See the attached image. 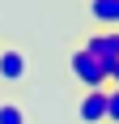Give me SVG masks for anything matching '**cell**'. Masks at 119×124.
Wrapping results in <instances>:
<instances>
[{"mask_svg": "<svg viewBox=\"0 0 119 124\" xmlns=\"http://www.w3.org/2000/svg\"><path fill=\"white\" fill-rule=\"evenodd\" d=\"M89 17L98 30H119V0H89Z\"/></svg>", "mask_w": 119, "mask_h": 124, "instance_id": "cell-5", "label": "cell"}, {"mask_svg": "<svg viewBox=\"0 0 119 124\" xmlns=\"http://www.w3.org/2000/svg\"><path fill=\"white\" fill-rule=\"evenodd\" d=\"M68 73H72V81H77L81 90H106V69H102V64H98L85 47H72Z\"/></svg>", "mask_w": 119, "mask_h": 124, "instance_id": "cell-1", "label": "cell"}, {"mask_svg": "<svg viewBox=\"0 0 119 124\" xmlns=\"http://www.w3.org/2000/svg\"><path fill=\"white\" fill-rule=\"evenodd\" d=\"M0 124H26L21 103H13V99H0Z\"/></svg>", "mask_w": 119, "mask_h": 124, "instance_id": "cell-6", "label": "cell"}, {"mask_svg": "<svg viewBox=\"0 0 119 124\" xmlns=\"http://www.w3.org/2000/svg\"><path fill=\"white\" fill-rule=\"evenodd\" d=\"M81 47L89 51V56H94L106 73H111V64H119V30H94Z\"/></svg>", "mask_w": 119, "mask_h": 124, "instance_id": "cell-2", "label": "cell"}, {"mask_svg": "<svg viewBox=\"0 0 119 124\" xmlns=\"http://www.w3.org/2000/svg\"><path fill=\"white\" fill-rule=\"evenodd\" d=\"M106 120L119 124V90H106Z\"/></svg>", "mask_w": 119, "mask_h": 124, "instance_id": "cell-7", "label": "cell"}, {"mask_svg": "<svg viewBox=\"0 0 119 124\" xmlns=\"http://www.w3.org/2000/svg\"><path fill=\"white\" fill-rule=\"evenodd\" d=\"M77 120L81 124H106V90H85L77 103Z\"/></svg>", "mask_w": 119, "mask_h": 124, "instance_id": "cell-4", "label": "cell"}, {"mask_svg": "<svg viewBox=\"0 0 119 124\" xmlns=\"http://www.w3.org/2000/svg\"><path fill=\"white\" fill-rule=\"evenodd\" d=\"M26 73H30V60L21 47H0V81L17 86V81H26Z\"/></svg>", "mask_w": 119, "mask_h": 124, "instance_id": "cell-3", "label": "cell"}, {"mask_svg": "<svg viewBox=\"0 0 119 124\" xmlns=\"http://www.w3.org/2000/svg\"><path fill=\"white\" fill-rule=\"evenodd\" d=\"M106 86H111V90H119V64H111V73H106Z\"/></svg>", "mask_w": 119, "mask_h": 124, "instance_id": "cell-8", "label": "cell"}]
</instances>
